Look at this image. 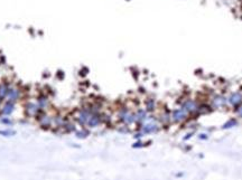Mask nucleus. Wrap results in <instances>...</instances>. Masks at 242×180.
<instances>
[{
    "mask_svg": "<svg viewBox=\"0 0 242 180\" xmlns=\"http://www.w3.org/2000/svg\"><path fill=\"white\" fill-rule=\"evenodd\" d=\"M16 134V131L14 130H0V136H14Z\"/></svg>",
    "mask_w": 242,
    "mask_h": 180,
    "instance_id": "19",
    "label": "nucleus"
},
{
    "mask_svg": "<svg viewBox=\"0 0 242 180\" xmlns=\"http://www.w3.org/2000/svg\"><path fill=\"white\" fill-rule=\"evenodd\" d=\"M102 114L101 113H94L91 115V118L90 120L88 121V124L86 126L88 128H96V126H99L101 123H102Z\"/></svg>",
    "mask_w": 242,
    "mask_h": 180,
    "instance_id": "12",
    "label": "nucleus"
},
{
    "mask_svg": "<svg viewBox=\"0 0 242 180\" xmlns=\"http://www.w3.org/2000/svg\"><path fill=\"white\" fill-rule=\"evenodd\" d=\"M227 103H229L231 106L237 107L238 105H240L242 103V94L240 92L232 93L231 95L227 97Z\"/></svg>",
    "mask_w": 242,
    "mask_h": 180,
    "instance_id": "13",
    "label": "nucleus"
},
{
    "mask_svg": "<svg viewBox=\"0 0 242 180\" xmlns=\"http://www.w3.org/2000/svg\"><path fill=\"white\" fill-rule=\"evenodd\" d=\"M135 114H136V123L139 125L143 124V122L146 121L147 116L149 115V113H148L145 109H141V107L137 109V110L135 111Z\"/></svg>",
    "mask_w": 242,
    "mask_h": 180,
    "instance_id": "14",
    "label": "nucleus"
},
{
    "mask_svg": "<svg viewBox=\"0 0 242 180\" xmlns=\"http://www.w3.org/2000/svg\"><path fill=\"white\" fill-rule=\"evenodd\" d=\"M16 107V103L11 102V101H4L2 102V105L0 107V113L4 116H9L14 113Z\"/></svg>",
    "mask_w": 242,
    "mask_h": 180,
    "instance_id": "9",
    "label": "nucleus"
},
{
    "mask_svg": "<svg viewBox=\"0 0 242 180\" xmlns=\"http://www.w3.org/2000/svg\"><path fill=\"white\" fill-rule=\"evenodd\" d=\"M140 131L146 136V134H153L159 131V124L158 122H147L143 123V125H140Z\"/></svg>",
    "mask_w": 242,
    "mask_h": 180,
    "instance_id": "7",
    "label": "nucleus"
},
{
    "mask_svg": "<svg viewBox=\"0 0 242 180\" xmlns=\"http://www.w3.org/2000/svg\"><path fill=\"white\" fill-rule=\"evenodd\" d=\"M170 121H172V120H170V113L166 112V113L161 114V118H160L161 123H169Z\"/></svg>",
    "mask_w": 242,
    "mask_h": 180,
    "instance_id": "20",
    "label": "nucleus"
},
{
    "mask_svg": "<svg viewBox=\"0 0 242 180\" xmlns=\"http://www.w3.org/2000/svg\"><path fill=\"white\" fill-rule=\"evenodd\" d=\"M40 111L42 110L39 109V106H38V104H37L36 102L28 101V102L25 103V113L27 116H29V118H36Z\"/></svg>",
    "mask_w": 242,
    "mask_h": 180,
    "instance_id": "6",
    "label": "nucleus"
},
{
    "mask_svg": "<svg viewBox=\"0 0 242 180\" xmlns=\"http://www.w3.org/2000/svg\"><path fill=\"white\" fill-rule=\"evenodd\" d=\"M22 95V91L18 86H15V85H11L10 88H9V92H8L7 99L6 101H11V102L16 103L17 101L20 100Z\"/></svg>",
    "mask_w": 242,
    "mask_h": 180,
    "instance_id": "8",
    "label": "nucleus"
},
{
    "mask_svg": "<svg viewBox=\"0 0 242 180\" xmlns=\"http://www.w3.org/2000/svg\"><path fill=\"white\" fill-rule=\"evenodd\" d=\"M10 86H11V85L8 84L7 82H1V83H0V100L6 101Z\"/></svg>",
    "mask_w": 242,
    "mask_h": 180,
    "instance_id": "15",
    "label": "nucleus"
},
{
    "mask_svg": "<svg viewBox=\"0 0 242 180\" xmlns=\"http://www.w3.org/2000/svg\"><path fill=\"white\" fill-rule=\"evenodd\" d=\"M198 138H200L201 140H206L207 138H209V136H207V134H205V133H202V134H200V136H198Z\"/></svg>",
    "mask_w": 242,
    "mask_h": 180,
    "instance_id": "24",
    "label": "nucleus"
},
{
    "mask_svg": "<svg viewBox=\"0 0 242 180\" xmlns=\"http://www.w3.org/2000/svg\"><path fill=\"white\" fill-rule=\"evenodd\" d=\"M145 146H147L145 142H143L141 140H137L136 142L132 144V148H135V149H139V148H143Z\"/></svg>",
    "mask_w": 242,
    "mask_h": 180,
    "instance_id": "21",
    "label": "nucleus"
},
{
    "mask_svg": "<svg viewBox=\"0 0 242 180\" xmlns=\"http://www.w3.org/2000/svg\"><path fill=\"white\" fill-rule=\"evenodd\" d=\"M2 102H4V101H2V100H0V107H1V105H2Z\"/></svg>",
    "mask_w": 242,
    "mask_h": 180,
    "instance_id": "25",
    "label": "nucleus"
},
{
    "mask_svg": "<svg viewBox=\"0 0 242 180\" xmlns=\"http://www.w3.org/2000/svg\"><path fill=\"white\" fill-rule=\"evenodd\" d=\"M180 107L184 109L190 115H191V114H197L198 109H200V103L193 99H186L185 101L182 102Z\"/></svg>",
    "mask_w": 242,
    "mask_h": 180,
    "instance_id": "3",
    "label": "nucleus"
},
{
    "mask_svg": "<svg viewBox=\"0 0 242 180\" xmlns=\"http://www.w3.org/2000/svg\"><path fill=\"white\" fill-rule=\"evenodd\" d=\"M0 122H1L2 124H6V125H11V124H12V121H11L9 118H7V116H4V118L0 119Z\"/></svg>",
    "mask_w": 242,
    "mask_h": 180,
    "instance_id": "22",
    "label": "nucleus"
},
{
    "mask_svg": "<svg viewBox=\"0 0 242 180\" xmlns=\"http://www.w3.org/2000/svg\"><path fill=\"white\" fill-rule=\"evenodd\" d=\"M237 124H238V121H237L235 119H230L229 121H227L223 125H222V129H231V128H233V126H235Z\"/></svg>",
    "mask_w": 242,
    "mask_h": 180,
    "instance_id": "17",
    "label": "nucleus"
},
{
    "mask_svg": "<svg viewBox=\"0 0 242 180\" xmlns=\"http://www.w3.org/2000/svg\"><path fill=\"white\" fill-rule=\"evenodd\" d=\"M92 114H94V113H92L91 110H90L89 106L86 105V106L82 107V109H80V110L77 111L76 115H75V121H76L81 126H86L88 121L90 120Z\"/></svg>",
    "mask_w": 242,
    "mask_h": 180,
    "instance_id": "2",
    "label": "nucleus"
},
{
    "mask_svg": "<svg viewBox=\"0 0 242 180\" xmlns=\"http://www.w3.org/2000/svg\"><path fill=\"white\" fill-rule=\"evenodd\" d=\"M235 113H237L238 116L242 118V103L240 104V105H238V106L235 107Z\"/></svg>",
    "mask_w": 242,
    "mask_h": 180,
    "instance_id": "23",
    "label": "nucleus"
},
{
    "mask_svg": "<svg viewBox=\"0 0 242 180\" xmlns=\"http://www.w3.org/2000/svg\"><path fill=\"white\" fill-rule=\"evenodd\" d=\"M36 103L38 104V106L42 111H46L47 110V107L49 106V104H51V101H49V97H48L46 94L44 93H42L36 97Z\"/></svg>",
    "mask_w": 242,
    "mask_h": 180,
    "instance_id": "11",
    "label": "nucleus"
},
{
    "mask_svg": "<svg viewBox=\"0 0 242 180\" xmlns=\"http://www.w3.org/2000/svg\"><path fill=\"white\" fill-rule=\"evenodd\" d=\"M188 115H190V114L187 113L184 109L177 107V109L172 111V113H170V120H172V122H174V123H182V122H184L185 120H187Z\"/></svg>",
    "mask_w": 242,
    "mask_h": 180,
    "instance_id": "5",
    "label": "nucleus"
},
{
    "mask_svg": "<svg viewBox=\"0 0 242 180\" xmlns=\"http://www.w3.org/2000/svg\"><path fill=\"white\" fill-rule=\"evenodd\" d=\"M53 116L48 115L45 111H40L38 115L36 116V120L38 122V124L40 125V128L43 129H49L53 125Z\"/></svg>",
    "mask_w": 242,
    "mask_h": 180,
    "instance_id": "4",
    "label": "nucleus"
},
{
    "mask_svg": "<svg viewBox=\"0 0 242 180\" xmlns=\"http://www.w3.org/2000/svg\"><path fill=\"white\" fill-rule=\"evenodd\" d=\"M227 104V97L223 95H215L211 100V106L212 109H220L224 107Z\"/></svg>",
    "mask_w": 242,
    "mask_h": 180,
    "instance_id": "10",
    "label": "nucleus"
},
{
    "mask_svg": "<svg viewBox=\"0 0 242 180\" xmlns=\"http://www.w3.org/2000/svg\"><path fill=\"white\" fill-rule=\"evenodd\" d=\"M118 119L120 120L123 125H131L136 123V114L128 107H120L118 111Z\"/></svg>",
    "mask_w": 242,
    "mask_h": 180,
    "instance_id": "1",
    "label": "nucleus"
},
{
    "mask_svg": "<svg viewBox=\"0 0 242 180\" xmlns=\"http://www.w3.org/2000/svg\"><path fill=\"white\" fill-rule=\"evenodd\" d=\"M145 110L148 112V113H151L156 110V101L153 97H148V99L145 100Z\"/></svg>",
    "mask_w": 242,
    "mask_h": 180,
    "instance_id": "16",
    "label": "nucleus"
},
{
    "mask_svg": "<svg viewBox=\"0 0 242 180\" xmlns=\"http://www.w3.org/2000/svg\"><path fill=\"white\" fill-rule=\"evenodd\" d=\"M75 134H76V138H79V139H85L89 136V131L86 129H81L79 131H75Z\"/></svg>",
    "mask_w": 242,
    "mask_h": 180,
    "instance_id": "18",
    "label": "nucleus"
}]
</instances>
